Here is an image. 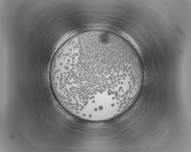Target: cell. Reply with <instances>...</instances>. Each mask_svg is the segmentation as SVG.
<instances>
[{"label": "cell", "instance_id": "6da1fadb", "mask_svg": "<svg viewBox=\"0 0 191 152\" xmlns=\"http://www.w3.org/2000/svg\"><path fill=\"white\" fill-rule=\"evenodd\" d=\"M143 76L130 48L100 32L78 34L64 42L53 58L49 75L61 106L75 116L92 120L125 111L139 96Z\"/></svg>", "mask_w": 191, "mask_h": 152}]
</instances>
